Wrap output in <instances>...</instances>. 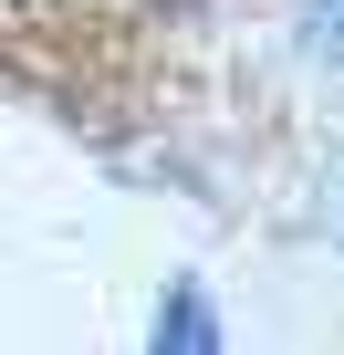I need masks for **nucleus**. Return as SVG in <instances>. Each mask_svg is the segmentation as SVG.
Returning <instances> with one entry per match:
<instances>
[{
    "label": "nucleus",
    "mask_w": 344,
    "mask_h": 355,
    "mask_svg": "<svg viewBox=\"0 0 344 355\" xmlns=\"http://www.w3.org/2000/svg\"><path fill=\"white\" fill-rule=\"evenodd\" d=\"M156 345H219V324H209L199 282H167V303H156Z\"/></svg>",
    "instance_id": "1"
},
{
    "label": "nucleus",
    "mask_w": 344,
    "mask_h": 355,
    "mask_svg": "<svg viewBox=\"0 0 344 355\" xmlns=\"http://www.w3.org/2000/svg\"><path fill=\"white\" fill-rule=\"evenodd\" d=\"M302 32H313V53L344 63V0H302Z\"/></svg>",
    "instance_id": "2"
}]
</instances>
